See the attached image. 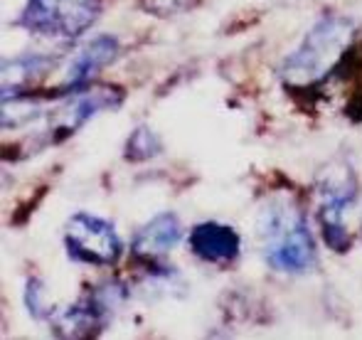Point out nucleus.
Wrapping results in <instances>:
<instances>
[{
  "label": "nucleus",
  "instance_id": "nucleus-1",
  "mask_svg": "<svg viewBox=\"0 0 362 340\" xmlns=\"http://www.w3.org/2000/svg\"><path fill=\"white\" fill-rule=\"evenodd\" d=\"M355 42V23L345 15H325L320 18L303 42L284 59L281 79L286 89L313 91L328 82L343 62L348 47Z\"/></svg>",
  "mask_w": 362,
  "mask_h": 340
},
{
  "label": "nucleus",
  "instance_id": "nucleus-3",
  "mask_svg": "<svg viewBox=\"0 0 362 340\" xmlns=\"http://www.w3.org/2000/svg\"><path fill=\"white\" fill-rule=\"evenodd\" d=\"M358 175L350 165H330L318 180V220L325 247L335 254H345L353 247V237L348 232V210L358 200Z\"/></svg>",
  "mask_w": 362,
  "mask_h": 340
},
{
  "label": "nucleus",
  "instance_id": "nucleus-12",
  "mask_svg": "<svg viewBox=\"0 0 362 340\" xmlns=\"http://www.w3.org/2000/svg\"><path fill=\"white\" fill-rule=\"evenodd\" d=\"M160 151H163L160 139L148 126H139V129L131 131L129 141H126L124 156L131 163H144V160H151L153 156H158Z\"/></svg>",
  "mask_w": 362,
  "mask_h": 340
},
{
  "label": "nucleus",
  "instance_id": "nucleus-6",
  "mask_svg": "<svg viewBox=\"0 0 362 340\" xmlns=\"http://www.w3.org/2000/svg\"><path fill=\"white\" fill-rule=\"evenodd\" d=\"M67 96L69 99L57 111H52L47 129H45L49 136V143H62L64 139L76 134L86 121L94 119L96 114L109 109H119L124 104V89L109 84L86 86V89L74 91V94Z\"/></svg>",
  "mask_w": 362,
  "mask_h": 340
},
{
  "label": "nucleus",
  "instance_id": "nucleus-14",
  "mask_svg": "<svg viewBox=\"0 0 362 340\" xmlns=\"http://www.w3.org/2000/svg\"><path fill=\"white\" fill-rule=\"evenodd\" d=\"M200 0H141V8L148 10L151 15H160V18H168V15H180L187 13L190 8Z\"/></svg>",
  "mask_w": 362,
  "mask_h": 340
},
{
  "label": "nucleus",
  "instance_id": "nucleus-13",
  "mask_svg": "<svg viewBox=\"0 0 362 340\" xmlns=\"http://www.w3.org/2000/svg\"><path fill=\"white\" fill-rule=\"evenodd\" d=\"M23 298H25V308H28V313L35 321H45V318L54 316V308L49 306V301H47V288H45V283L40 281L37 276L28 279Z\"/></svg>",
  "mask_w": 362,
  "mask_h": 340
},
{
  "label": "nucleus",
  "instance_id": "nucleus-8",
  "mask_svg": "<svg viewBox=\"0 0 362 340\" xmlns=\"http://www.w3.org/2000/svg\"><path fill=\"white\" fill-rule=\"evenodd\" d=\"M182 242V222L175 212H158L131 242V257L144 266H156Z\"/></svg>",
  "mask_w": 362,
  "mask_h": 340
},
{
  "label": "nucleus",
  "instance_id": "nucleus-5",
  "mask_svg": "<svg viewBox=\"0 0 362 340\" xmlns=\"http://www.w3.org/2000/svg\"><path fill=\"white\" fill-rule=\"evenodd\" d=\"M64 250L76 264L109 269L119 264L124 254L114 222L91 212H74L64 225Z\"/></svg>",
  "mask_w": 362,
  "mask_h": 340
},
{
  "label": "nucleus",
  "instance_id": "nucleus-4",
  "mask_svg": "<svg viewBox=\"0 0 362 340\" xmlns=\"http://www.w3.org/2000/svg\"><path fill=\"white\" fill-rule=\"evenodd\" d=\"M101 0H28L18 28L52 40H76L96 23Z\"/></svg>",
  "mask_w": 362,
  "mask_h": 340
},
{
  "label": "nucleus",
  "instance_id": "nucleus-7",
  "mask_svg": "<svg viewBox=\"0 0 362 340\" xmlns=\"http://www.w3.org/2000/svg\"><path fill=\"white\" fill-rule=\"evenodd\" d=\"M121 286H106L81 296L79 301L52 316V331L64 338H89L96 336L109 323L116 306V293Z\"/></svg>",
  "mask_w": 362,
  "mask_h": 340
},
{
  "label": "nucleus",
  "instance_id": "nucleus-9",
  "mask_svg": "<svg viewBox=\"0 0 362 340\" xmlns=\"http://www.w3.org/2000/svg\"><path fill=\"white\" fill-rule=\"evenodd\" d=\"M187 247L200 262L212 266H232L242 254V237L232 225L217 220H205L195 225L187 237Z\"/></svg>",
  "mask_w": 362,
  "mask_h": 340
},
{
  "label": "nucleus",
  "instance_id": "nucleus-10",
  "mask_svg": "<svg viewBox=\"0 0 362 340\" xmlns=\"http://www.w3.org/2000/svg\"><path fill=\"white\" fill-rule=\"evenodd\" d=\"M119 40L111 37V35H99L94 37L89 45L79 49L74 54L72 64L67 67V74H64V82L59 86V94L67 96L74 94V91H81L86 86H91L94 77L101 72L104 67H109L116 57H119Z\"/></svg>",
  "mask_w": 362,
  "mask_h": 340
},
{
  "label": "nucleus",
  "instance_id": "nucleus-11",
  "mask_svg": "<svg viewBox=\"0 0 362 340\" xmlns=\"http://www.w3.org/2000/svg\"><path fill=\"white\" fill-rule=\"evenodd\" d=\"M57 64L52 54H23L3 64V99L13 94H23L42 77H47L49 69Z\"/></svg>",
  "mask_w": 362,
  "mask_h": 340
},
{
  "label": "nucleus",
  "instance_id": "nucleus-2",
  "mask_svg": "<svg viewBox=\"0 0 362 340\" xmlns=\"http://www.w3.org/2000/svg\"><path fill=\"white\" fill-rule=\"evenodd\" d=\"M257 237L267 264L284 274L315 266V242L305 215L288 200H272L257 220Z\"/></svg>",
  "mask_w": 362,
  "mask_h": 340
}]
</instances>
